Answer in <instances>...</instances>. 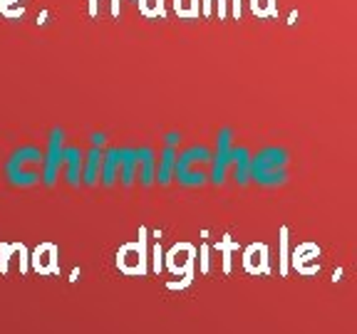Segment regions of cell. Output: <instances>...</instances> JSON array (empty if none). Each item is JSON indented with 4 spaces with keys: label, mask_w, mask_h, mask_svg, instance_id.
Masks as SVG:
<instances>
[{
    "label": "cell",
    "mask_w": 357,
    "mask_h": 334,
    "mask_svg": "<svg viewBox=\"0 0 357 334\" xmlns=\"http://www.w3.org/2000/svg\"><path fill=\"white\" fill-rule=\"evenodd\" d=\"M43 159L45 154L33 144H25L20 149H15L10 154V159L6 161V176L13 186L17 189H30L38 186L43 181Z\"/></svg>",
    "instance_id": "obj_1"
},
{
    "label": "cell",
    "mask_w": 357,
    "mask_h": 334,
    "mask_svg": "<svg viewBox=\"0 0 357 334\" xmlns=\"http://www.w3.org/2000/svg\"><path fill=\"white\" fill-rule=\"evenodd\" d=\"M65 134L60 127H55L50 132V139H47V151H45L43 159V184L45 186H55L57 176H60V168L65 164Z\"/></svg>",
    "instance_id": "obj_2"
},
{
    "label": "cell",
    "mask_w": 357,
    "mask_h": 334,
    "mask_svg": "<svg viewBox=\"0 0 357 334\" xmlns=\"http://www.w3.org/2000/svg\"><path fill=\"white\" fill-rule=\"evenodd\" d=\"M82 151L77 149V146H65V164H62V168H65V176L67 181L73 186L79 184V173H82Z\"/></svg>",
    "instance_id": "obj_3"
},
{
    "label": "cell",
    "mask_w": 357,
    "mask_h": 334,
    "mask_svg": "<svg viewBox=\"0 0 357 334\" xmlns=\"http://www.w3.org/2000/svg\"><path fill=\"white\" fill-rule=\"evenodd\" d=\"M97 171H100V159H97V151H92V154L87 156V161L82 164L84 181H87V184H92V181L97 178Z\"/></svg>",
    "instance_id": "obj_4"
}]
</instances>
